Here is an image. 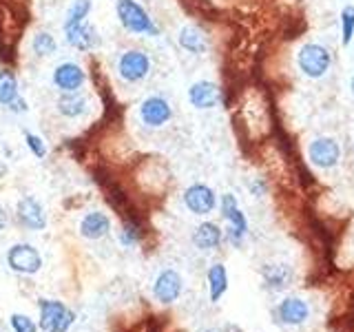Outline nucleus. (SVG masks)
<instances>
[{
	"instance_id": "4",
	"label": "nucleus",
	"mask_w": 354,
	"mask_h": 332,
	"mask_svg": "<svg viewBox=\"0 0 354 332\" xmlns=\"http://www.w3.org/2000/svg\"><path fill=\"white\" fill-rule=\"evenodd\" d=\"M40 330L44 332H69V328L75 321V313L66 308L62 302H53V299H40Z\"/></svg>"
},
{
	"instance_id": "15",
	"label": "nucleus",
	"mask_w": 354,
	"mask_h": 332,
	"mask_svg": "<svg viewBox=\"0 0 354 332\" xmlns=\"http://www.w3.org/2000/svg\"><path fill=\"white\" fill-rule=\"evenodd\" d=\"M188 102L191 107L206 111V109H215L221 102V91L215 82L210 80H197L188 86Z\"/></svg>"
},
{
	"instance_id": "32",
	"label": "nucleus",
	"mask_w": 354,
	"mask_h": 332,
	"mask_svg": "<svg viewBox=\"0 0 354 332\" xmlns=\"http://www.w3.org/2000/svg\"><path fill=\"white\" fill-rule=\"evenodd\" d=\"M206 332H210V330H206Z\"/></svg>"
},
{
	"instance_id": "3",
	"label": "nucleus",
	"mask_w": 354,
	"mask_h": 332,
	"mask_svg": "<svg viewBox=\"0 0 354 332\" xmlns=\"http://www.w3.org/2000/svg\"><path fill=\"white\" fill-rule=\"evenodd\" d=\"M118 75L129 84H138L144 82L151 73V58L147 51L142 49H127L120 53L118 58Z\"/></svg>"
},
{
	"instance_id": "19",
	"label": "nucleus",
	"mask_w": 354,
	"mask_h": 332,
	"mask_svg": "<svg viewBox=\"0 0 354 332\" xmlns=\"http://www.w3.org/2000/svg\"><path fill=\"white\" fill-rule=\"evenodd\" d=\"M263 284L268 290H286L295 279V270L288 264H266L261 268Z\"/></svg>"
},
{
	"instance_id": "26",
	"label": "nucleus",
	"mask_w": 354,
	"mask_h": 332,
	"mask_svg": "<svg viewBox=\"0 0 354 332\" xmlns=\"http://www.w3.org/2000/svg\"><path fill=\"white\" fill-rule=\"evenodd\" d=\"M354 38V5H346L341 9V44L348 47Z\"/></svg>"
},
{
	"instance_id": "10",
	"label": "nucleus",
	"mask_w": 354,
	"mask_h": 332,
	"mask_svg": "<svg viewBox=\"0 0 354 332\" xmlns=\"http://www.w3.org/2000/svg\"><path fill=\"white\" fill-rule=\"evenodd\" d=\"M308 158L317 169H332L341 160V147L335 138H315L308 147Z\"/></svg>"
},
{
	"instance_id": "9",
	"label": "nucleus",
	"mask_w": 354,
	"mask_h": 332,
	"mask_svg": "<svg viewBox=\"0 0 354 332\" xmlns=\"http://www.w3.org/2000/svg\"><path fill=\"white\" fill-rule=\"evenodd\" d=\"M0 107H5L7 111L18 113V116L29 111L27 100L22 98L20 89H18V77L14 71H9V69L0 71Z\"/></svg>"
},
{
	"instance_id": "22",
	"label": "nucleus",
	"mask_w": 354,
	"mask_h": 332,
	"mask_svg": "<svg viewBox=\"0 0 354 332\" xmlns=\"http://www.w3.org/2000/svg\"><path fill=\"white\" fill-rule=\"evenodd\" d=\"M208 279V290H210V302L217 304L221 295L228 290V273L224 264H213L206 273Z\"/></svg>"
},
{
	"instance_id": "14",
	"label": "nucleus",
	"mask_w": 354,
	"mask_h": 332,
	"mask_svg": "<svg viewBox=\"0 0 354 332\" xmlns=\"http://www.w3.org/2000/svg\"><path fill=\"white\" fill-rule=\"evenodd\" d=\"M182 277L177 270L166 268L158 275V279L153 284V297L158 299L160 304L169 306L173 302H177V297L182 295Z\"/></svg>"
},
{
	"instance_id": "27",
	"label": "nucleus",
	"mask_w": 354,
	"mask_h": 332,
	"mask_svg": "<svg viewBox=\"0 0 354 332\" xmlns=\"http://www.w3.org/2000/svg\"><path fill=\"white\" fill-rule=\"evenodd\" d=\"M22 138H25V144H27V149H29V153L33 155V158H36V160L47 158V153H49L47 142H44L40 136H36V133H31V131H25V133H22Z\"/></svg>"
},
{
	"instance_id": "6",
	"label": "nucleus",
	"mask_w": 354,
	"mask_h": 332,
	"mask_svg": "<svg viewBox=\"0 0 354 332\" xmlns=\"http://www.w3.org/2000/svg\"><path fill=\"white\" fill-rule=\"evenodd\" d=\"M138 116L142 120V124H147L149 129H162L164 124L171 122L173 107L164 95H149L140 102Z\"/></svg>"
},
{
	"instance_id": "29",
	"label": "nucleus",
	"mask_w": 354,
	"mask_h": 332,
	"mask_svg": "<svg viewBox=\"0 0 354 332\" xmlns=\"http://www.w3.org/2000/svg\"><path fill=\"white\" fill-rule=\"evenodd\" d=\"M250 193H252L254 197L263 195V193H266V182L259 180V177H257V180H252V182H250Z\"/></svg>"
},
{
	"instance_id": "28",
	"label": "nucleus",
	"mask_w": 354,
	"mask_h": 332,
	"mask_svg": "<svg viewBox=\"0 0 354 332\" xmlns=\"http://www.w3.org/2000/svg\"><path fill=\"white\" fill-rule=\"evenodd\" d=\"M11 328H14V332H38V326L33 324V321L27 317V315H11Z\"/></svg>"
},
{
	"instance_id": "24",
	"label": "nucleus",
	"mask_w": 354,
	"mask_h": 332,
	"mask_svg": "<svg viewBox=\"0 0 354 332\" xmlns=\"http://www.w3.org/2000/svg\"><path fill=\"white\" fill-rule=\"evenodd\" d=\"M91 9H93V0H73L69 9H66L62 27H73V25H80V22H86Z\"/></svg>"
},
{
	"instance_id": "20",
	"label": "nucleus",
	"mask_w": 354,
	"mask_h": 332,
	"mask_svg": "<svg viewBox=\"0 0 354 332\" xmlns=\"http://www.w3.org/2000/svg\"><path fill=\"white\" fill-rule=\"evenodd\" d=\"M111 230V217L102 210H91L80 219V235L84 239H102Z\"/></svg>"
},
{
	"instance_id": "30",
	"label": "nucleus",
	"mask_w": 354,
	"mask_h": 332,
	"mask_svg": "<svg viewBox=\"0 0 354 332\" xmlns=\"http://www.w3.org/2000/svg\"><path fill=\"white\" fill-rule=\"evenodd\" d=\"M7 221H9V217H7V210H5V206H3V204H0V232L5 230Z\"/></svg>"
},
{
	"instance_id": "16",
	"label": "nucleus",
	"mask_w": 354,
	"mask_h": 332,
	"mask_svg": "<svg viewBox=\"0 0 354 332\" xmlns=\"http://www.w3.org/2000/svg\"><path fill=\"white\" fill-rule=\"evenodd\" d=\"M55 109L66 120H80L88 113V100L82 91L60 93L58 100H55Z\"/></svg>"
},
{
	"instance_id": "7",
	"label": "nucleus",
	"mask_w": 354,
	"mask_h": 332,
	"mask_svg": "<svg viewBox=\"0 0 354 332\" xmlns=\"http://www.w3.org/2000/svg\"><path fill=\"white\" fill-rule=\"evenodd\" d=\"M51 84L58 89L60 93L82 91V86L86 84V71L77 62L64 60L51 71Z\"/></svg>"
},
{
	"instance_id": "12",
	"label": "nucleus",
	"mask_w": 354,
	"mask_h": 332,
	"mask_svg": "<svg viewBox=\"0 0 354 332\" xmlns=\"http://www.w3.org/2000/svg\"><path fill=\"white\" fill-rule=\"evenodd\" d=\"M184 204L191 210L193 215L204 217L208 213H213L217 206V195L210 186L206 184H191L184 191Z\"/></svg>"
},
{
	"instance_id": "8",
	"label": "nucleus",
	"mask_w": 354,
	"mask_h": 332,
	"mask_svg": "<svg viewBox=\"0 0 354 332\" xmlns=\"http://www.w3.org/2000/svg\"><path fill=\"white\" fill-rule=\"evenodd\" d=\"M7 264L11 270L20 275H36L42 268V257L38 248L31 243H14L7 250Z\"/></svg>"
},
{
	"instance_id": "11",
	"label": "nucleus",
	"mask_w": 354,
	"mask_h": 332,
	"mask_svg": "<svg viewBox=\"0 0 354 332\" xmlns=\"http://www.w3.org/2000/svg\"><path fill=\"white\" fill-rule=\"evenodd\" d=\"M16 217L20 221V226L27 228V230H44L47 228V213H44V206L33 195H25V197L18 199Z\"/></svg>"
},
{
	"instance_id": "18",
	"label": "nucleus",
	"mask_w": 354,
	"mask_h": 332,
	"mask_svg": "<svg viewBox=\"0 0 354 332\" xmlns=\"http://www.w3.org/2000/svg\"><path fill=\"white\" fill-rule=\"evenodd\" d=\"M310 315V308L304 299L299 297H288L277 306V317L286 326H301Z\"/></svg>"
},
{
	"instance_id": "2",
	"label": "nucleus",
	"mask_w": 354,
	"mask_h": 332,
	"mask_svg": "<svg viewBox=\"0 0 354 332\" xmlns=\"http://www.w3.org/2000/svg\"><path fill=\"white\" fill-rule=\"evenodd\" d=\"M297 64H299V71L304 75L313 77V80H319V77H324L330 71L332 55L324 44L306 42L297 53Z\"/></svg>"
},
{
	"instance_id": "25",
	"label": "nucleus",
	"mask_w": 354,
	"mask_h": 332,
	"mask_svg": "<svg viewBox=\"0 0 354 332\" xmlns=\"http://www.w3.org/2000/svg\"><path fill=\"white\" fill-rule=\"evenodd\" d=\"M144 237V230L142 226L138 224L136 219H127L124 221V226H122L120 230V241H122V246H136V243H140Z\"/></svg>"
},
{
	"instance_id": "23",
	"label": "nucleus",
	"mask_w": 354,
	"mask_h": 332,
	"mask_svg": "<svg viewBox=\"0 0 354 332\" xmlns=\"http://www.w3.org/2000/svg\"><path fill=\"white\" fill-rule=\"evenodd\" d=\"M31 51L33 55H38V58H51V55L58 51V40L51 31H36L31 38Z\"/></svg>"
},
{
	"instance_id": "17",
	"label": "nucleus",
	"mask_w": 354,
	"mask_h": 332,
	"mask_svg": "<svg viewBox=\"0 0 354 332\" xmlns=\"http://www.w3.org/2000/svg\"><path fill=\"white\" fill-rule=\"evenodd\" d=\"M177 44L191 55H204L210 47L206 33L195 25H184L177 33Z\"/></svg>"
},
{
	"instance_id": "1",
	"label": "nucleus",
	"mask_w": 354,
	"mask_h": 332,
	"mask_svg": "<svg viewBox=\"0 0 354 332\" xmlns=\"http://www.w3.org/2000/svg\"><path fill=\"white\" fill-rule=\"evenodd\" d=\"M115 16L122 29L133 33V36H149V38L160 36V27L155 25L149 11L138 0H115Z\"/></svg>"
},
{
	"instance_id": "31",
	"label": "nucleus",
	"mask_w": 354,
	"mask_h": 332,
	"mask_svg": "<svg viewBox=\"0 0 354 332\" xmlns=\"http://www.w3.org/2000/svg\"><path fill=\"white\" fill-rule=\"evenodd\" d=\"M350 91H352V95H354V77H352V84H350Z\"/></svg>"
},
{
	"instance_id": "5",
	"label": "nucleus",
	"mask_w": 354,
	"mask_h": 332,
	"mask_svg": "<svg viewBox=\"0 0 354 332\" xmlns=\"http://www.w3.org/2000/svg\"><path fill=\"white\" fill-rule=\"evenodd\" d=\"M219 208H221V217L228 221L226 239L235 248H239L243 237H246V232H248V219H246V215L241 213V208H239L237 199H235V195H232V193H224V195H221Z\"/></svg>"
},
{
	"instance_id": "21",
	"label": "nucleus",
	"mask_w": 354,
	"mask_h": 332,
	"mask_svg": "<svg viewBox=\"0 0 354 332\" xmlns=\"http://www.w3.org/2000/svg\"><path fill=\"white\" fill-rule=\"evenodd\" d=\"M221 239H224V232L213 221H204L193 232V243L199 250H215L221 243Z\"/></svg>"
},
{
	"instance_id": "13",
	"label": "nucleus",
	"mask_w": 354,
	"mask_h": 332,
	"mask_svg": "<svg viewBox=\"0 0 354 332\" xmlns=\"http://www.w3.org/2000/svg\"><path fill=\"white\" fill-rule=\"evenodd\" d=\"M64 33V40L69 47H73L75 51L86 53V51H93L100 47V36H97V29L93 25L86 22H80V25H73V27H62Z\"/></svg>"
}]
</instances>
